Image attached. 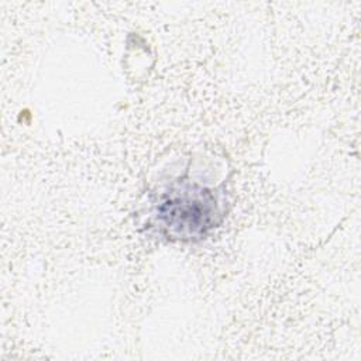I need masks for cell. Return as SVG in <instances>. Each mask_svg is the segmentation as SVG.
Returning <instances> with one entry per match:
<instances>
[{"instance_id": "obj_1", "label": "cell", "mask_w": 361, "mask_h": 361, "mask_svg": "<svg viewBox=\"0 0 361 361\" xmlns=\"http://www.w3.org/2000/svg\"><path fill=\"white\" fill-rule=\"evenodd\" d=\"M155 219L168 237L196 241L220 224L223 212L213 189L197 183H179L158 197Z\"/></svg>"}]
</instances>
